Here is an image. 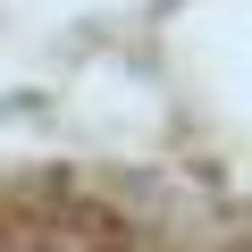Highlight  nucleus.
<instances>
[{"mask_svg":"<svg viewBox=\"0 0 252 252\" xmlns=\"http://www.w3.org/2000/svg\"><path fill=\"white\" fill-rule=\"evenodd\" d=\"M0 252H143V244L84 193L0 185Z\"/></svg>","mask_w":252,"mask_h":252,"instance_id":"obj_1","label":"nucleus"}]
</instances>
